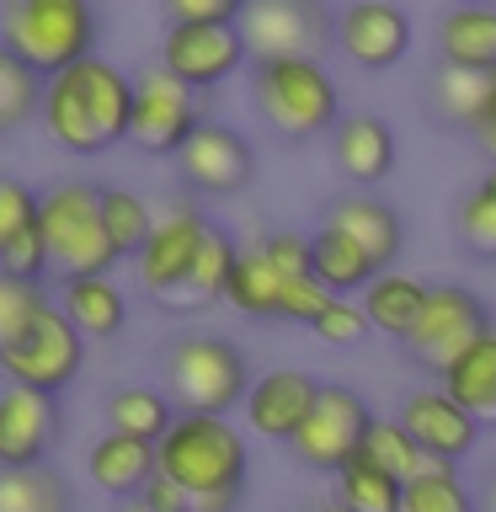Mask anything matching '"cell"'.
<instances>
[{
  "label": "cell",
  "instance_id": "cell-2",
  "mask_svg": "<svg viewBox=\"0 0 496 512\" xmlns=\"http://www.w3.org/2000/svg\"><path fill=\"white\" fill-rule=\"evenodd\" d=\"M251 107L278 139L310 144L331 134L342 118V91L320 54H283V59H251Z\"/></svg>",
  "mask_w": 496,
  "mask_h": 512
},
{
  "label": "cell",
  "instance_id": "cell-1",
  "mask_svg": "<svg viewBox=\"0 0 496 512\" xmlns=\"http://www.w3.org/2000/svg\"><path fill=\"white\" fill-rule=\"evenodd\" d=\"M128 118H134V75L102 54H86L80 64L43 80L38 123L70 155L91 160L107 155L112 144H128Z\"/></svg>",
  "mask_w": 496,
  "mask_h": 512
},
{
  "label": "cell",
  "instance_id": "cell-44",
  "mask_svg": "<svg viewBox=\"0 0 496 512\" xmlns=\"http://www.w3.org/2000/svg\"><path fill=\"white\" fill-rule=\"evenodd\" d=\"M464 134H470V139H475V150L496 166V75H491V91H486V102H480L475 123L464 128Z\"/></svg>",
  "mask_w": 496,
  "mask_h": 512
},
{
  "label": "cell",
  "instance_id": "cell-8",
  "mask_svg": "<svg viewBox=\"0 0 496 512\" xmlns=\"http://www.w3.org/2000/svg\"><path fill=\"white\" fill-rule=\"evenodd\" d=\"M208 224L214 219L198 208V198H171L155 214V230L139 246V256H134V283H139V294L150 299L155 310L182 315L187 278H192V262H198V246H203Z\"/></svg>",
  "mask_w": 496,
  "mask_h": 512
},
{
  "label": "cell",
  "instance_id": "cell-24",
  "mask_svg": "<svg viewBox=\"0 0 496 512\" xmlns=\"http://www.w3.org/2000/svg\"><path fill=\"white\" fill-rule=\"evenodd\" d=\"M438 384L475 416L480 427H496V326H486L454 363L438 374Z\"/></svg>",
  "mask_w": 496,
  "mask_h": 512
},
{
  "label": "cell",
  "instance_id": "cell-23",
  "mask_svg": "<svg viewBox=\"0 0 496 512\" xmlns=\"http://www.w3.org/2000/svg\"><path fill=\"white\" fill-rule=\"evenodd\" d=\"M438 59L459 70H496V6L459 0L438 16Z\"/></svg>",
  "mask_w": 496,
  "mask_h": 512
},
{
  "label": "cell",
  "instance_id": "cell-4",
  "mask_svg": "<svg viewBox=\"0 0 496 512\" xmlns=\"http://www.w3.org/2000/svg\"><path fill=\"white\" fill-rule=\"evenodd\" d=\"M155 464L166 470L187 496L208 491H246L251 475V448L240 438L230 416L214 411H176L166 438L155 443Z\"/></svg>",
  "mask_w": 496,
  "mask_h": 512
},
{
  "label": "cell",
  "instance_id": "cell-10",
  "mask_svg": "<svg viewBox=\"0 0 496 512\" xmlns=\"http://www.w3.org/2000/svg\"><path fill=\"white\" fill-rule=\"evenodd\" d=\"M208 123V91H192L187 80H176L171 70L134 75V118H128V144L139 155H176L182 144Z\"/></svg>",
  "mask_w": 496,
  "mask_h": 512
},
{
  "label": "cell",
  "instance_id": "cell-33",
  "mask_svg": "<svg viewBox=\"0 0 496 512\" xmlns=\"http://www.w3.org/2000/svg\"><path fill=\"white\" fill-rule=\"evenodd\" d=\"M491 75L486 70H459V64H438V75H432V112H438V123L470 128L480 102H486V91H491Z\"/></svg>",
  "mask_w": 496,
  "mask_h": 512
},
{
  "label": "cell",
  "instance_id": "cell-32",
  "mask_svg": "<svg viewBox=\"0 0 496 512\" xmlns=\"http://www.w3.org/2000/svg\"><path fill=\"white\" fill-rule=\"evenodd\" d=\"M235 235L219 230V224H208L203 246H198V262H192V278H187V304L182 315H203L214 310V304H224V283H230V267H235Z\"/></svg>",
  "mask_w": 496,
  "mask_h": 512
},
{
  "label": "cell",
  "instance_id": "cell-12",
  "mask_svg": "<svg viewBox=\"0 0 496 512\" xmlns=\"http://www.w3.org/2000/svg\"><path fill=\"white\" fill-rule=\"evenodd\" d=\"M160 70L187 80L192 91H214L251 64V48L240 38V22H171L160 38Z\"/></svg>",
  "mask_w": 496,
  "mask_h": 512
},
{
  "label": "cell",
  "instance_id": "cell-39",
  "mask_svg": "<svg viewBox=\"0 0 496 512\" xmlns=\"http://www.w3.org/2000/svg\"><path fill=\"white\" fill-rule=\"evenodd\" d=\"M32 224H38V192H32L22 176L0 171V251H6L16 235H27Z\"/></svg>",
  "mask_w": 496,
  "mask_h": 512
},
{
  "label": "cell",
  "instance_id": "cell-15",
  "mask_svg": "<svg viewBox=\"0 0 496 512\" xmlns=\"http://www.w3.org/2000/svg\"><path fill=\"white\" fill-rule=\"evenodd\" d=\"M331 48L358 70H395L411 54V16L395 0H347L331 22Z\"/></svg>",
  "mask_w": 496,
  "mask_h": 512
},
{
  "label": "cell",
  "instance_id": "cell-6",
  "mask_svg": "<svg viewBox=\"0 0 496 512\" xmlns=\"http://www.w3.org/2000/svg\"><path fill=\"white\" fill-rule=\"evenodd\" d=\"M251 363L224 331H182L166 347V395L176 411H214L230 416L246 406L251 390Z\"/></svg>",
  "mask_w": 496,
  "mask_h": 512
},
{
  "label": "cell",
  "instance_id": "cell-47",
  "mask_svg": "<svg viewBox=\"0 0 496 512\" xmlns=\"http://www.w3.org/2000/svg\"><path fill=\"white\" fill-rule=\"evenodd\" d=\"M123 512H155L150 502H139V496H128V502H123Z\"/></svg>",
  "mask_w": 496,
  "mask_h": 512
},
{
  "label": "cell",
  "instance_id": "cell-38",
  "mask_svg": "<svg viewBox=\"0 0 496 512\" xmlns=\"http://www.w3.org/2000/svg\"><path fill=\"white\" fill-rule=\"evenodd\" d=\"M304 331H315L326 347H358L363 336H368V315H363V304H358V299H342V294H336V299H331L326 310H320Z\"/></svg>",
  "mask_w": 496,
  "mask_h": 512
},
{
  "label": "cell",
  "instance_id": "cell-37",
  "mask_svg": "<svg viewBox=\"0 0 496 512\" xmlns=\"http://www.w3.org/2000/svg\"><path fill=\"white\" fill-rule=\"evenodd\" d=\"M38 102H43V75L0 48V139H11L16 128L38 118Z\"/></svg>",
  "mask_w": 496,
  "mask_h": 512
},
{
  "label": "cell",
  "instance_id": "cell-14",
  "mask_svg": "<svg viewBox=\"0 0 496 512\" xmlns=\"http://www.w3.org/2000/svg\"><path fill=\"white\" fill-rule=\"evenodd\" d=\"M326 0H246L240 11V38L251 59H283V54H320L331 43Z\"/></svg>",
  "mask_w": 496,
  "mask_h": 512
},
{
  "label": "cell",
  "instance_id": "cell-11",
  "mask_svg": "<svg viewBox=\"0 0 496 512\" xmlns=\"http://www.w3.org/2000/svg\"><path fill=\"white\" fill-rule=\"evenodd\" d=\"M368 422H374L368 400L352 390V384H331L326 379V384H320V395H315V406H310V416H304V427L288 438V448H294V459L304 464V470L336 475L363 448Z\"/></svg>",
  "mask_w": 496,
  "mask_h": 512
},
{
  "label": "cell",
  "instance_id": "cell-16",
  "mask_svg": "<svg viewBox=\"0 0 496 512\" xmlns=\"http://www.w3.org/2000/svg\"><path fill=\"white\" fill-rule=\"evenodd\" d=\"M59 427H64L59 395L27 390V384H0V470L48 464Z\"/></svg>",
  "mask_w": 496,
  "mask_h": 512
},
{
  "label": "cell",
  "instance_id": "cell-46",
  "mask_svg": "<svg viewBox=\"0 0 496 512\" xmlns=\"http://www.w3.org/2000/svg\"><path fill=\"white\" fill-rule=\"evenodd\" d=\"M480 512H496V475L486 480V491H480Z\"/></svg>",
  "mask_w": 496,
  "mask_h": 512
},
{
  "label": "cell",
  "instance_id": "cell-30",
  "mask_svg": "<svg viewBox=\"0 0 496 512\" xmlns=\"http://www.w3.org/2000/svg\"><path fill=\"white\" fill-rule=\"evenodd\" d=\"M0 512H75V486L54 464L0 470Z\"/></svg>",
  "mask_w": 496,
  "mask_h": 512
},
{
  "label": "cell",
  "instance_id": "cell-26",
  "mask_svg": "<svg viewBox=\"0 0 496 512\" xmlns=\"http://www.w3.org/2000/svg\"><path fill=\"white\" fill-rule=\"evenodd\" d=\"M283 272L262 256V246H240L230 283H224V304L251 320H283Z\"/></svg>",
  "mask_w": 496,
  "mask_h": 512
},
{
  "label": "cell",
  "instance_id": "cell-35",
  "mask_svg": "<svg viewBox=\"0 0 496 512\" xmlns=\"http://www.w3.org/2000/svg\"><path fill=\"white\" fill-rule=\"evenodd\" d=\"M363 459H374L379 470H390L395 480H411V475H422L427 464H438V459H427L422 448L411 443V432L395 422V416H374L363 432V448H358Z\"/></svg>",
  "mask_w": 496,
  "mask_h": 512
},
{
  "label": "cell",
  "instance_id": "cell-20",
  "mask_svg": "<svg viewBox=\"0 0 496 512\" xmlns=\"http://www.w3.org/2000/svg\"><path fill=\"white\" fill-rule=\"evenodd\" d=\"M326 224H336L342 235H352L358 246L374 256V267H395L400 251H406V224H400V214L384 198H374V192L352 187L342 192V198L326 203Z\"/></svg>",
  "mask_w": 496,
  "mask_h": 512
},
{
  "label": "cell",
  "instance_id": "cell-34",
  "mask_svg": "<svg viewBox=\"0 0 496 512\" xmlns=\"http://www.w3.org/2000/svg\"><path fill=\"white\" fill-rule=\"evenodd\" d=\"M102 224H107V235H112V246H118L123 262H134L139 246L155 230V208L134 187H102Z\"/></svg>",
  "mask_w": 496,
  "mask_h": 512
},
{
  "label": "cell",
  "instance_id": "cell-5",
  "mask_svg": "<svg viewBox=\"0 0 496 512\" xmlns=\"http://www.w3.org/2000/svg\"><path fill=\"white\" fill-rule=\"evenodd\" d=\"M38 230H43L48 262L59 267V278L123 267V256L102 224V187L86 182V176H64V182L38 192Z\"/></svg>",
  "mask_w": 496,
  "mask_h": 512
},
{
  "label": "cell",
  "instance_id": "cell-36",
  "mask_svg": "<svg viewBox=\"0 0 496 512\" xmlns=\"http://www.w3.org/2000/svg\"><path fill=\"white\" fill-rule=\"evenodd\" d=\"M400 512H480V496L459 480L454 464H427L406 480V507Z\"/></svg>",
  "mask_w": 496,
  "mask_h": 512
},
{
  "label": "cell",
  "instance_id": "cell-29",
  "mask_svg": "<svg viewBox=\"0 0 496 512\" xmlns=\"http://www.w3.org/2000/svg\"><path fill=\"white\" fill-rule=\"evenodd\" d=\"M454 235L470 262H491L496 267V166L480 171L464 198L454 203Z\"/></svg>",
  "mask_w": 496,
  "mask_h": 512
},
{
  "label": "cell",
  "instance_id": "cell-48",
  "mask_svg": "<svg viewBox=\"0 0 496 512\" xmlns=\"http://www.w3.org/2000/svg\"><path fill=\"white\" fill-rule=\"evenodd\" d=\"M315 512H347V507H342V502H320Z\"/></svg>",
  "mask_w": 496,
  "mask_h": 512
},
{
  "label": "cell",
  "instance_id": "cell-41",
  "mask_svg": "<svg viewBox=\"0 0 496 512\" xmlns=\"http://www.w3.org/2000/svg\"><path fill=\"white\" fill-rule=\"evenodd\" d=\"M43 299H48L43 283H22V278H11V272H0V342H6Z\"/></svg>",
  "mask_w": 496,
  "mask_h": 512
},
{
  "label": "cell",
  "instance_id": "cell-21",
  "mask_svg": "<svg viewBox=\"0 0 496 512\" xmlns=\"http://www.w3.org/2000/svg\"><path fill=\"white\" fill-rule=\"evenodd\" d=\"M59 310L75 320L86 342H112L128 320V294L112 272H80V278H59Z\"/></svg>",
  "mask_w": 496,
  "mask_h": 512
},
{
  "label": "cell",
  "instance_id": "cell-27",
  "mask_svg": "<svg viewBox=\"0 0 496 512\" xmlns=\"http://www.w3.org/2000/svg\"><path fill=\"white\" fill-rule=\"evenodd\" d=\"M427 288L432 283H422V278H411V272H400V267H384L374 283L358 294V304H363V315H368V326L374 331H384V336H406L411 331V320H416V310H422V299H427Z\"/></svg>",
  "mask_w": 496,
  "mask_h": 512
},
{
  "label": "cell",
  "instance_id": "cell-13",
  "mask_svg": "<svg viewBox=\"0 0 496 512\" xmlns=\"http://www.w3.org/2000/svg\"><path fill=\"white\" fill-rule=\"evenodd\" d=\"M171 160H176V176H182V187L192 198H235V192H246L251 176H256L251 139L214 123V118H208Z\"/></svg>",
  "mask_w": 496,
  "mask_h": 512
},
{
  "label": "cell",
  "instance_id": "cell-22",
  "mask_svg": "<svg viewBox=\"0 0 496 512\" xmlns=\"http://www.w3.org/2000/svg\"><path fill=\"white\" fill-rule=\"evenodd\" d=\"M160 470L155 464V443H144V438H128V432H102L91 448H86V480L96 491H107V496H139L144 491V480H150Z\"/></svg>",
  "mask_w": 496,
  "mask_h": 512
},
{
  "label": "cell",
  "instance_id": "cell-40",
  "mask_svg": "<svg viewBox=\"0 0 496 512\" xmlns=\"http://www.w3.org/2000/svg\"><path fill=\"white\" fill-rule=\"evenodd\" d=\"M256 246H262V256L283 272V278H310V235H299V230H272V235L256 240Z\"/></svg>",
  "mask_w": 496,
  "mask_h": 512
},
{
  "label": "cell",
  "instance_id": "cell-45",
  "mask_svg": "<svg viewBox=\"0 0 496 512\" xmlns=\"http://www.w3.org/2000/svg\"><path fill=\"white\" fill-rule=\"evenodd\" d=\"M246 491H208V496H192L187 512H240Z\"/></svg>",
  "mask_w": 496,
  "mask_h": 512
},
{
  "label": "cell",
  "instance_id": "cell-7",
  "mask_svg": "<svg viewBox=\"0 0 496 512\" xmlns=\"http://www.w3.org/2000/svg\"><path fill=\"white\" fill-rule=\"evenodd\" d=\"M86 368V336L59 310V299H43L6 342H0V379L27 384L43 395H64Z\"/></svg>",
  "mask_w": 496,
  "mask_h": 512
},
{
  "label": "cell",
  "instance_id": "cell-17",
  "mask_svg": "<svg viewBox=\"0 0 496 512\" xmlns=\"http://www.w3.org/2000/svg\"><path fill=\"white\" fill-rule=\"evenodd\" d=\"M395 422L406 427L411 443L422 448L427 459H438V464H459L480 443V432H486L454 395L443 390V384H438V390H411L406 400H400Z\"/></svg>",
  "mask_w": 496,
  "mask_h": 512
},
{
  "label": "cell",
  "instance_id": "cell-3",
  "mask_svg": "<svg viewBox=\"0 0 496 512\" xmlns=\"http://www.w3.org/2000/svg\"><path fill=\"white\" fill-rule=\"evenodd\" d=\"M102 16L91 0H0V48L43 80L96 54Z\"/></svg>",
  "mask_w": 496,
  "mask_h": 512
},
{
  "label": "cell",
  "instance_id": "cell-31",
  "mask_svg": "<svg viewBox=\"0 0 496 512\" xmlns=\"http://www.w3.org/2000/svg\"><path fill=\"white\" fill-rule=\"evenodd\" d=\"M331 480H336V502L347 512H400L406 507V480H395L390 470H379L363 454H352Z\"/></svg>",
  "mask_w": 496,
  "mask_h": 512
},
{
  "label": "cell",
  "instance_id": "cell-28",
  "mask_svg": "<svg viewBox=\"0 0 496 512\" xmlns=\"http://www.w3.org/2000/svg\"><path fill=\"white\" fill-rule=\"evenodd\" d=\"M102 416H107L112 432L160 443V438H166V427L176 422V400L166 390H150V384H118V390H107Z\"/></svg>",
  "mask_w": 496,
  "mask_h": 512
},
{
  "label": "cell",
  "instance_id": "cell-49",
  "mask_svg": "<svg viewBox=\"0 0 496 512\" xmlns=\"http://www.w3.org/2000/svg\"><path fill=\"white\" fill-rule=\"evenodd\" d=\"M475 6H491V0H475Z\"/></svg>",
  "mask_w": 496,
  "mask_h": 512
},
{
  "label": "cell",
  "instance_id": "cell-18",
  "mask_svg": "<svg viewBox=\"0 0 496 512\" xmlns=\"http://www.w3.org/2000/svg\"><path fill=\"white\" fill-rule=\"evenodd\" d=\"M315 395H320V379L310 374V368H267V374L251 379L246 406H240V411H246V427L256 432V438L288 443L304 427Z\"/></svg>",
  "mask_w": 496,
  "mask_h": 512
},
{
  "label": "cell",
  "instance_id": "cell-42",
  "mask_svg": "<svg viewBox=\"0 0 496 512\" xmlns=\"http://www.w3.org/2000/svg\"><path fill=\"white\" fill-rule=\"evenodd\" d=\"M166 11V27L171 22H240L246 0H160Z\"/></svg>",
  "mask_w": 496,
  "mask_h": 512
},
{
  "label": "cell",
  "instance_id": "cell-43",
  "mask_svg": "<svg viewBox=\"0 0 496 512\" xmlns=\"http://www.w3.org/2000/svg\"><path fill=\"white\" fill-rule=\"evenodd\" d=\"M139 502H150L155 512H187V507H192V496H187L182 486H176V480H171L166 470H155L150 480H144Z\"/></svg>",
  "mask_w": 496,
  "mask_h": 512
},
{
  "label": "cell",
  "instance_id": "cell-19",
  "mask_svg": "<svg viewBox=\"0 0 496 512\" xmlns=\"http://www.w3.org/2000/svg\"><path fill=\"white\" fill-rule=\"evenodd\" d=\"M395 155H400L395 128L384 123L379 112H342V118H336V128H331V160H336V171H342L352 187L374 192L384 176L395 171Z\"/></svg>",
  "mask_w": 496,
  "mask_h": 512
},
{
  "label": "cell",
  "instance_id": "cell-25",
  "mask_svg": "<svg viewBox=\"0 0 496 512\" xmlns=\"http://www.w3.org/2000/svg\"><path fill=\"white\" fill-rule=\"evenodd\" d=\"M310 278L320 288H331V294L352 299V294H363V288L379 278V267L352 235H342L336 224L320 219V230L310 235Z\"/></svg>",
  "mask_w": 496,
  "mask_h": 512
},
{
  "label": "cell",
  "instance_id": "cell-9",
  "mask_svg": "<svg viewBox=\"0 0 496 512\" xmlns=\"http://www.w3.org/2000/svg\"><path fill=\"white\" fill-rule=\"evenodd\" d=\"M486 326H496V320H491L486 299H480L475 288L432 283L422 310H416V320H411V331L400 336V352H406L416 368H427V374H443V368L454 363Z\"/></svg>",
  "mask_w": 496,
  "mask_h": 512
}]
</instances>
